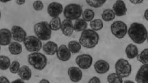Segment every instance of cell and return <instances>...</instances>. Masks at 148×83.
Returning a JSON list of instances; mask_svg holds the SVG:
<instances>
[{
	"label": "cell",
	"mask_w": 148,
	"mask_h": 83,
	"mask_svg": "<svg viewBox=\"0 0 148 83\" xmlns=\"http://www.w3.org/2000/svg\"><path fill=\"white\" fill-rule=\"evenodd\" d=\"M8 49L11 54L17 55L20 54L22 51V45L16 42H13L9 44Z\"/></svg>",
	"instance_id": "obj_22"
},
{
	"label": "cell",
	"mask_w": 148,
	"mask_h": 83,
	"mask_svg": "<svg viewBox=\"0 0 148 83\" xmlns=\"http://www.w3.org/2000/svg\"><path fill=\"white\" fill-rule=\"evenodd\" d=\"M130 1L132 3L134 4H140L143 3V0H131Z\"/></svg>",
	"instance_id": "obj_38"
},
{
	"label": "cell",
	"mask_w": 148,
	"mask_h": 83,
	"mask_svg": "<svg viewBox=\"0 0 148 83\" xmlns=\"http://www.w3.org/2000/svg\"><path fill=\"white\" fill-rule=\"evenodd\" d=\"M112 10L115 15L118 16L125 15L127 11L125 3L122 0L116 1L113 6Z\"/></svg>",
	"instance_id": "obj_15"
},
{
	"label": "cell",
	"mask_w": 148,
	"mask_h": 83,
	"mask_svg": "<svg viewBox=\"0 0 148 83\" xmlns=\"http://www.w3.org/2000/svg\"><path fill=\"white\" fill-rule=\"evenodd\" d=\"M144 16L145 19L148 21V8L145 11Z\"/></svg>",
	"instance_id": "obj_39"
},
{
	"label": "cell",
	"mask_w": 148,
	"mask_h": 83,
	"mask_svg": "<svg viewBox=\"0 0 148 83\" xmlns=\"http://www.w3.org/2000/svg\"><path fill=\"white\" fill-rule=\"evenodd\" d=\"M11 32L13 39L18 42H22L26 37V31L21 27L18 26H13L11 29Z\"/></svg>",
	"instance_id": "obj_10"
},
{
	"label": "cell",
	"mask_w": 148,
	"mask_h": 83,
	"mask_svg": "<svg viewBox=\"0 0 148 83\" xmlns=\"http://www.w3.org/2000/svg\"><path fill=\"white\" fill-rule=\"evenodd\" d=\"M0 83H10V82L6 77L1 76L0 77Z\"/></svg>",
	"instance_id": "obj_36"
},
{
	"label": "cell",
	"mask_w": 148,
	"mask_h": 83,
	"mask_svg": "<svg viewBox=\"0 0 148 83\" xmlns=\"http://www.w3.org/2000/svg\"><path fill=\"white\" fill-rule=\"evenodd\" d=\"M17 73L21 79L26 81L29 80L32 75L31 69L28 66L25 65L20 67Z\"/></svg>",
	"instance_id": "obj_20"
},
{
	"label": "cell",
	"mask_w": 148,
	"mask_h": 83,
	"mask_svg": "<svg viewBox=\"0 0 148 83\" xmlns=\"http://www.w3.org/2000/svg\"><path fill=\"white\" fill-rule=\"evenodd\" d=\"M110 30L112 33L116 38L121 39L124 37L127 31V24L124 22L117 20L111 25Z\"/></svg>",
	"instance_id": "obj_7"
},
{
	"label": "cell",
	"mask_w": 148,
	"mask_h": 83,
	"mask_svg": "<svg viewBox=\"0 0 148 83\" xmlns=\"http://www.w3.org/2000/svg\"><path fill=\"white\" fill-rule=\"evenodd\" d=\"M88 83H101V81L99 78L94 76L89 80Z\"/></svg>",
	"instance_id": "obj_35"
},
{
	"label": "cell",
	"mask_w": 148,
	"mask_h": 83,
	"mask_svg": "<svg viewBox=\"0 0 148 83\" xmlns=\"http://www.w3.org/2000/svg\"><path fill=\"white\" fill-rule=\"evenodd\" d=\"M135 78L137 83H148V65H143L140 67Z\"/></svg>",
	"instance_id": "obj_11"
},
{
	"label": "cell",
	"mask_w": 148,
	"mask_h": 83,
	"mask_svg": "<svg viewBox=\"0 0 148 83\" xmlns=\"http://www.w3.org/2000/svg\"><path fill=\"white\" fill-rule=\"evenodd\" d=\"M88 24L82 18H79L75 22L74 29L77 32L83 31L87 28Z\"/></svg>",
	"instance_id": "obj_23"
},
{
	"label": "cell",
	"mask_w": 148,
	"mask_h": 83,
	"mask_svg": "<svg viewBox=\"0 0 148 83\" xmlns=\"http://www.w3.org/2000/svg\"><path fill=\"white\" fill-rule=\"evenodd\" d=\"M103 20L106 22L113 20L115 17V14L112 10L109 9L104 10L101 14Z\"/></svg>",
	"instance_id": "obj_24"
},
{
	"label": "cell",
	"mask_w": 148,
	"mask_h": 83,
	"mask_svg": "<svg viewBox=\"0 0 148 83\" xmlns=\"http://www.w3.org/2000/svg\"><path fill=\"white\" fill-rule=\"evenodd\" d=\"M42 49L46 54L52 55L57 51L58 45L53 42L49 41L43 45Z\"/></svg>",
	"instance_id": "obj_19"
},
{
	"label": "cell",
	"mask_w": 148,
	"mask_h": 83,
	"mask_svg": "<svg viewBox=\"0 0 148 83\" xmlns=\"http://www.w3.org/2000/svg\"><path fill=\"white\" fill-rule=\"evenodd\" d=\"M68 48L70 52L73 54H76L80 51L81 46L80 43L75 41H70L68 45Z\"/></svg>",
	"instance_id": "obj_25"
},
{
	"label": "cell",
	"mask_w": 148,
	"mask_h": 83,
	"mask_svg": "<svg viewBox=\"0 0 148 83\" xmlns=\"http://www.w3.org/2000/svg\"><path fill=\"white\" fill-rule=\"evenodd\" d=\"M33 7L35 10L36 11H40L43 9L44 5L41 1H36L33 3Z\"/></svg>",
	"instance_id": "obj_34"
},
{
	"label": "cell",
	"mask_w": 148,
	"mask_h": 83,
	"mask_svg": "<svg viewBox=\"0 0 148 83\" xmlns=\"http://www.w3.org/2000/svg\"><path fill=\"white\" fill-rule=\"evenodd\" d=\"M128 34L134 42L141 44L143 43L147 38L148 33L143 24L135 22L130 25L128 30Z\"/></svg>",
	"instance_id": "obj_1"
},
{
	"label": "cell",
	"mask_w": 148,
	"mask_h": 83,
	"mask_svg": "<svg viewBox=\"0 0 148 83\" xmlns=\"http://www.w3.org/2000/svg\"><path fill=\"white\" fill-rule=\"evenodd\" d=\"M67 73L70 80L73 82H77L82 79L83 73L78 67H72L67 70Z\"/></svg>",
	"instance_id": "obj_12"
},
{
	"label": "cell",
	"mask_w": 148,
	"mask_h": 83,
	"mask_svg": "<svg viewBox=\"0 0 148 83\" xmlns=\"http://www.w3.org/2000/svg\"><path fill=\"white\" fill-rule=\"evenodd\" d=\"M2 1V2H6L8 1H7V0H2V1Z\"/></svg>",
	"instance_id": "obj_43"
},
{
	"label": "cell",
	"mask_w": 148,
	"mask_h": 83,
	"mask_svg": "<svg viewBox=\"0 0 148 83\" xmlns=\"http://www.w3.org/2000/svg\"><path fill=\"white\" fill-rule=\"evenodd\" d=\"M39 83H50L49 81L46 79H43L41 80Z\"/></svg>",
	"instance_id": "obj_40"
},
{
	"label": "cell",
	"mask_w": 148,
	"mask_h": 83,
	"mask_svg": "<svg viewBox=\"0 0 148 83\" xmlns=\"http://www.w3.org/2000/svg\"><path fill=\"white\" fill-rule=\"evenodd\" d=\"M99 39V35L97 33L92 29H88L82 31L79 42L84 47L92 48L98 44Z\"/></svg>",
	"instance_id": "obj_2"
},
{
	"label": "cell",
	"mask_w": 148,
	"mask_h": 83,
	"mask_svg": "<svg viewBox=\"0 0 148 83\" xmlns=\"http://www.w3.org/2000/svg\"><path fill=\"white\" fill-rule=\"evenodd\" d=\"M125 52L128 58L132 59L138 56V49L136 45L130 44L127 45L125 48Z\"/></svg>",
	"instance_id": "obj_21"
},
{
	"label": "cell",
	"mask_w": 148,
	"mask_h": 83,
	"mask_svg": "<svg viewBox=\"0 0 148 83\" xmlns=\"http://www.w3.org/2000/svg\"><path fill=\"white\" fill-rule=\"evenodd\" d=\"M83 19L86 22L91 21L95 17V13L90 9H86L82 14Z\"/></svg>",
	"instance_id": "obj_31"
},
{
	"label": "cell",
	"mask_w": 148,
	"mask_h": 83,
	"mask_svg": "<svg viewBox=\"0 0 148 83\" xmlns=\"http://www.w3.org/2000/svg\"><path fill=\"white\" fill-rule=\"evenodd\" d=\"M123 83H135L133 81L130 80H125L123 82Z\"/></svg>",
	"instance_id": "obj_42"
},
{
	"label": "cell",
	"mask_w": 148,
	"mask_h": 83,
	"mask_svg": "<svg viewBox=\"0 0 148 83\" xmlns=\"http://www.w3.org/2000/svg\"><path fill=\"white\" fill-rule=\"evenodd\" d=\"M20 68V64L16 61H14L9 67L10 72L12 73L16 74L18 73Z\"/></svg>",
	"instance_id": "obj_33"
},
{
	"label": "cell",
	"mask_w": 148,
	"mask_h": 83,
	"mask_svg": "<svg viewBox=\"0 0 148 83\" xmlns=\"http://www.w3.org/2000/svg\"><path fill=\"white\" fill-rule=\"evenodd\" d=\"M0 35L1 45L6 46L10 44L12 36L11 31L7 29H2L0 30Z\"/></svg>",
	"instance_id": "obj_18"
},
{
	"label": "cell",
	"mask_w": 148,
	"mask_h": 83,
	"mask_svg": "<svg viewBox=\"0 0 148 83\" xmlns=\"http://www.w3.org/2000/svg\"><path fill=\"white\" fill-rule=\"evenodd\" d=\"M147 41H148V36L147 37Z\"/></svg>",
	"instance_id": "obj_44"
},
{
	"label": "cell",
	"mask_w": 148,
	"mask_h": 83,
	"mask_svg": "<svg viewBox=\"0 0 148 83\" xmlns=\"http://www.w3.org/2000/svg\"><path fill=\"white\" fill-rule=\"evenodd\" d=\"M94 68L96 72L99 74L106 73L109 70L110 66L106 61L100 59L97 61L95 63Z\"/></svg>",
	"instance_id": "obj_16"
},
{
	"label": "cell",
	"mask_w": 148,
	"mask_h": 83,
	"mask_svg": "<svg viewBox=\"0 0 148 83\" xmlns=\"http://www.w3.org/2000/svg\"><path fill=\"white\" fill-rule=\"evenodd\" d=\"M63 6L62 4L57 2L50 3L47 7V12L51 17L54 18L58 16L62 12Z\"/></svg>",
	"instance_id": "obj_13"
},
{
	"label": "cell",
	"mask_w": 148,
	"mask_h": 83,
	"mask_svg": "<svg viewBox=\"0 0 148 83\" xmlns=\"http://www.w3.org/2000/svg\"><path fill=\"white\" fill-rule=\"evenodd\" d=\"M58 58L62 61H66L71 58V54L66 46L64 44L61 45L56 52Z\"/></svg>",
	"instance_id": "obj_14"
},
{
	"label": "cell",
	"mask_w": 148,
	"mask_h": 83,
	"mask_svg": "<svg viewBox=\"0 0 148 83\" xmlns=\"http://www.w3.org/2000/svg\"><path fill=\"white\" fill-rule=\"evenodd\" d=\"M0 58L1 69L3 70L7 69L11 65L10 59L5 55H1Z\"/></svg>",
	"instance_id": "obj_28"
},
{
	"label": "cell",
	"mask_w": 148,
	"mask_h": 83,
	"mask_svg": "<svg viewBox=\"0 0 148 83\" xmlns=\"http://www.w3.org/2000/svg\"><path fill=\"white\" fill-rule=\"evenodd\" d=\"M137 60L143 65H148V48L144 49L137 56Z\"/></svg>",
	"instance_id": "obj_27"
},
{
	"label": "cell",
	"mask_w": 148,
	"mask_h": 83,
	"mask_svg": "<svg viewBox=\"0 0 148 83\" xmlns=\"http://www.w3.org/2000/svg\"><path fill=\"white\" fill-rule=\"evenodd\" d=\"M16 3L19 5H21L24 4L25 2V0H16Z\"/></svg>",
	"instance_id": "obj_41"
},
{
	"label": "cell",
	"mask_w": 148,
	"mask_h": 83,
	"mask_svg": "<svg viewBox=\"0 0 148 83\" xmlns=\"http://www.w3.org/2000/svg\"><path fill=\"white\" fill-rule=\"evenodd\" d=\"M34 29V33L40 40L46 41L51 38V29L47 22L41 21L36 23Z\"/></svg>",
	"instance_id": "obj_4"
},
{
	"label": "cell",
	"mask_w": 148,
	"mask_h": 83,
	"mask_svg": "<svg viewBox=\"0 0 148 83\" xmlns=\"http://www.w3.org/2000/svg\"><path fill=\"white\" fill-rule=\"evenodd\" d=\"M27 50L30 52H37L42 47V43L40 39L33 35L27 37L23 42Z\"/></svg>",
	"instance_id": "obj_8"
},
{
	"label": "cell",
	"mask_w": 148,
	"mask_h": 83,
	"mask_svg": "<svg viewBox=\"0 0 148 83\" xmlns=\"http://www.w3.org/2000/svg\"><path fill=\"white\" fill-rule=\"evenodd\" d=\"M61 29L63 34L67 36L72 35L74 30V27L71 20L66 19L62 22Z\"/></svg>",
	"instance_id": "obj_17"
},
{
	"label": "cell",
	"mask_w": 148,
	"mask_h": 83,
	"mask_svg": "<svg viewBox=\"0 0 148 83\" xmlns=\"http://www.w3.org/2000/svg\"><path fill=\"white\" fill-rule=\"evenodd\" d=\"M11 83H25L23 80L18 79L13 81Z\"/></svg>",
	"instance_id": "obj_37"
},
{
	"label": "cell",
	"mask_w": 148,
	"mask_h": 83,
	"mask_svg": "<svg viewBox=\"0 0 148 83\" xmlns=\"http://www.w3.org/2000/svg\"><path fill=\"white\" fill-rule=\"evenodd\" d=\"M115 69L116 73L123 78L128 76L132 70L131 65L128 61L123 59L117 60L115 64Z\"/></svg>",
	"instance_id": "obj_6"
},
{
	"label": "cell",
	"mask_w": 148,
	"mask_h": 83,
	"mask_svg": "<svg viewBox=\"0 0 148 83\" xmlns=\"http://www.w3.org/2000/svg\"><path fill=\"white\" fill-rule=\"evenodd\" d=\"M75 61L80 68L87 69L91 66L92 63L93 58L90 54H82L76 57Z\"/></svg>",
	"instance_id": "obj_9"
},
{
	"label": "cell",
	"mask_w": 148,
	"mask_h": 83,
	"mask_svg": "<svg viewBox=\"0 0 148 83\" xmlns=\"http://www.w3.org/2000/svg\"><path fill=\"white\" fill-rule=\"evenodd\" d=\"M82 7L80 5L76 3H70L65 7L63 14L66 19L71 20H77L79 18L82 13Z\"/></svg>",
	"instance_id": "obj_5"
},
{
	"label": "cell",
	"mask_w": 148,
	"mask_h": 83,
	"mask_svg": "<svg viewBox=\"0 0 148 83\" xmlns=\"http://www.w3.org/2000/svg\"><path fill=\"white\" fill-rule=\"evenodd\" d=\"M108 83H123V78L116 73L109 74L107 76Z\"/></svg>",
	"instance_id": "obj_26"
},
{
	"label": "cell",
	"mask_w": 148,
	"mask_h": 83,
	"mask_svg": "<svg viewBox=\"0 0 148 83\" xmlns=\"http://www.w3.org/2000/svg\"><path fill=\"white\" fill-rule=\"evenodd\" d=\"M90 26L93 30L99 31L103 28V22L100 19H95L90 21Z\"/></svg>",
	"instance_id": "obj_30"
},
{
	"label": "cell",
	"mask_w": 148,
	"mask_h": 83,
	"mask_svg": "<svg viewBox=\"0 0 148 83\" xmlns=\"http://www.w3.org/2000/svg\"><path fill=\"white\" fill-rule=\"evenodd\" d=\"M27 60L29 64L35 69L41 70L46 66L47 60L44 54L38 52H34L28 56Z\"/></svg>",
	"instance_id": "obj_3"
},
{
	"label": "cell",
	"mask_w": 148,
	"mask_h": 83,
	"mask_svg": "<svg viewBox=\"0 0 148 83\" xmlns=\"http://www.w3.org/2000/svg\"><path fill=\"white\" fill-rule=\"evenodd\" d=\"M86 3L91 7L97 8L101 7L105 3L106 0H86Z\"/></svg>",
	"instance_id": "obj_32"
},
{
	"label": "cell",
	"mask_w": 148,
	"mask_h": 83,
	"mask_svg": "<svg viewBox=\"0 0 148 83\" xmlns=\"http://www.w3.org/2000/svg\"><path fill=\"white\" fill-rule=\"evenodd\" d=\"M61 22L60 18L57 16L53 18L50 21L49 24L51 30L57 31L61 28Z\"/></svg>",
	"instance_id": "obj_29"
}]
</instances>
